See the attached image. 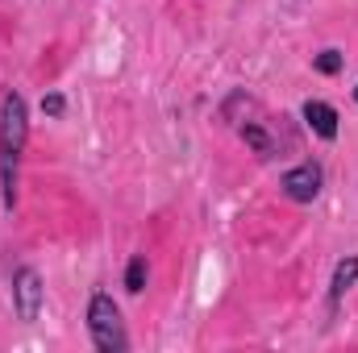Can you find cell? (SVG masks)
I'll return each instance as SVG.
<instances>
[{"label": "cell", "instance_id": "6da1fadb", "mask_svg": "<svg viewBox=\"0 0 358 353\" xmlns=\"http://www.w3.org/2000/svg\"><path fill=\"white\" fill-rule=\"evenodd\" d=\"M29 137V121H25V100L17 91H8L0 100V183H4V204L13 208L17 200V158L25 150Z\"/></svg>", "mask_w": 358, "mask_h": 353}, {"label": "cell", "instance_id": "7a4b0ae2", "mask_svg": "<svg viewBox=\"0 0 358 353\" xmlns=\"http://www.w3.org/2000/svg\"><path fill=\"white\" fill-rule=\"evenodd\" d=\"M88 333H92V345L104 353H121L125 350V324H121V312L113 303V295H92L88 303Z\"/></svg>", "mask_w": 358, "mask_h": 353}, {"label": "cell", "instance_id": "30bf717a", "mask_svg": "<svg viewBox=\"0 0 358 353\" xmlns=\"http://www.w3.org/2000/svg\"><path fill=\"white\" fill-rule=\"evenodd\" d=\"M42 112L59 117V112H63V96H46V100H42Z\"/></svg>", "mask_w": 358, "mask_h": 353}, {"label": "cell", "instance_id": "8fae6325", "mask_svg": "<svg viewBox=\"0 0 358 353\" xmlns=\"http://www.w3.org/2000/svg\"><path fill=\"white\" fill-rule=\"evenodd\" d=\"M355 100H358V88H355Z\"/></svg>", "mask_w": 358, "mask_h": 353}, {"label": "cell", "instance_id": "3957f363", "mask_svg": "<svg viewBox=\"0 0 358 353\" xmlns=\"http://www.w3.org/2000/svg\"><path fill=\"white\" fill-rule=\"evenodd\" d=\"M13 299H17V316L21 320H38V308H42V278H38V270L21 266L13 274Z\"/></svg>", "mask_w": 358, "mask_h": 353}, {"label": "cell", "instance_id": "277c9868", "mask_svg": "<svg viewBox=\"0 0 358 353\" xmlns=\"http://www.w3.org/2000/svg\"><path fill=\"white\" fill-rule=\"evenodd\" d=\"M283 191H287V200H296V204H313L317 191H321V167H317V163L292 167V171L283 175Z\"/></svg>", "mask_w": 358, "mask_h": 353}, {"label": "cell", "instance_id": "5b68a950", "mask_svg": "<svg viewBox=\"0 0 358 353\" xmlns=\"http://www.w3.org/2000/svg\"><path fill=\"white\" fill-rule=\"evenodd\" d=\"M304 121H308V129H313L317 137H325V142L338 137V112H334L325 100H308V104H304Z\"/></svg>", "mask_w": 358, "mask_h": 353}, {"label": "cell", "instance_id": "8992f818", "mask_svg": "<svg viewBox=\"0 0 358 353\" xmlns=\"http://www.w3.org/2000/svg\"><path fill=\"white\" fill-rule=\"evenodd\" d=\"M355 278H358V258H346V262H338V270H334V287H329V299L338 303L350 287H355Z\"/></svg>", "mask_w": 358, "mask_h": 353}, {"label": "cell", "instance_id": "9c48e42d", "mask_svg": "<svg viewBox=\"0 0 358 353\" xmlns=\"http://www.w3.org/2000/svg\"><path fill=\"white\" fill-rule=\"evenodd\" d=\"M242 137H246V142H250L259 154H271V142H267V133H263L259 125H246V129H242Z\"/></svg>", "mask_w": 358, "mask_h": 353}, {"label": "cell", "instance_id": "52a82bcc", "mask_svg": "<svg viewBox=\"0 0 358 353\" xmlns=\"http://www.w3.org/2000/svg\"><path fill=\"white\" fill-rule=\"evenodd\" d=\"M125 287H129L134 295L146 287V258H134V262H129V270H125Z\"/></svg>", "mask_w": 358, "mask_h": 353}, {"label": "cell", "instance_id": "ba28073f", "mask_svg": "<svg viewBox=\"0 0 358 353\" xmlns=\"http://www.w3.org/2000/svg\"><path fill=\"white\" fill-rule=\"evenodd\" d=\"M317 71H321V75H338V71H342V54H338V50L317 54Z\"/></svg>", "mask_w": 358, "mask_h": 353}]
</instances>
